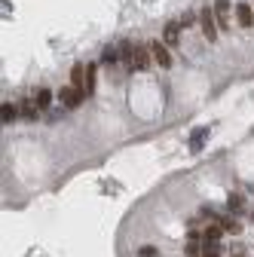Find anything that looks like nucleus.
<instances>
[{"label": "nucleus", "mask_w": 254, "mask_h": 257, "mask_svg": "<svg viewBox=\"0 0 254 257\" xmlns=\"http://www.w3.org/2000/svg\"><path fill=\"white\" fill-rule=\"evenodd\" d=\"M199 28H202L205 40H217V31H221V25H217L214 6H202V9H199Z\"/></svg>", "instance_id": "obj_1"}, {"label": "nucleus", "mask_w": 254, "mask_h": 257, "mask_svg": "<svg viewBox=\"0 0 254 257\" xmlns=\"http://www.w3.org/2000/svg\"><path fill=\"white\" fill-rule=\"evenodd\" d=\"M86 98H89L86 92H80V89H74V86H67V89H62V92H59V101H62V107H64V110L80 107Z\"/></svg>", "instance_id": "obj_2"}, {"label": "nucleus", "mask_w": 254, "mask_h": 257, "mask_svg": "<svg viewBox=\"0 0 254 257\" xmlns=\"http://www.w3.org/2000/svg\"><path fill=\"white\" fill-rule=\"evenodd\" d=\"M150 62H153V55H150V46H147V43H135V55H132L135 73H144V70H150Z\"/></svg>", "instance_id": "obj_3"}, {"label": "nucleus", "mask_w": 254, "mask_h": 257, "mask_svg": "<svg viewBox=\"0 0 254 257\" xmlns=\"http://www.w3.org/2000/svg\"><path fill=\"white\" fill-rule=\"evenodd\" d=\"M147 46H150V55H153V62L159 67H172V52H169L166 40H150Z\"/></svg>", "instance_id": "obj_4"}, {"label": "nucleus", "mask_w": 254, "mask_h": 257, "mask_svg": "<svg viewBox=\"0 0 254 257\" xmlns=\"http://www.w3.org/2000/svg\"><path fill=\"white\" fill-rule=\"evenodd\" d=\"M19 114H22L25 123H37L40 120V107H37L34 98H25V101H19Z\"/></svg>", "instance_id": "obj_5"}, {"label": "nucleus", "mask_w": 254, "mask_h": 257, "mask_svg": "<svg viewBox=\"0 0 254 257\" xmlns=\"http://www.w3.org/2000/svg\"><path fill=\"white\" fill-rule=\"evenodd\" d=\"M181 31H184V28H181L178 22H169V25H166V31H162V40H166L169 49L181 46Z\"/></svg>", "instance_id": "obj_6"}, {"label": "nucleus", "mask_w": 254, "mask_h": 257, "mask_svg": "<svg viewBox=\"0 0 254 257\" xmlns=\"http://www.w3.org/2000/svg\"><path fill=\"white\" fill-rule=\"evenodd\" d=\"M214 15H217L221 31H227L230 28V0H214Z\"/></svg>", "instance_id": "obj_7"}, {"label": "nucleus", "mask_w": 254, "mask_h": 257, "mask_svg": "<svg viewBox=\"0 0 254 257\" xmlns=\"http://www.w3.org/2000/svg\"><path fill=\"white\" fill-rule=\"evenodd\" d=\"M132 55H135V43H120V64H123L126 70H129V73H135Z\"/></svg>", "instance_id": "obj_8"}, {"label": "nucleus", "mask_w": 254, "mask_h": 257, "mask_svg": "<svg viewBox=\"0 0 254 257\" xmlns=\"http://www.w3.org/2000/svg\"><path fill=\"white\" fill-rule=\"evenodd\" d=\"M70 86L86 92V64H74V67H70ZM86 95H89V92H86Z\"/></svg>", "instance_id": "obj_9"}, {"label": "nucleus", "mask_w": 254, "mask_h": 257, "mask_svg": "<svg viewBox=\"0 0 254 257\" xmlns=\"http://www.w3.org/2000/svg\"><path fill=\"white\" fill-rule=\"evenodd\" d=\"M236 22H239L242 28H251L254 25V9L248 3H236Z\"/></svg>", "instance_id": "obj_10"}, {"label": "nucleus", "mask_w": 254, "mask_h": 257, "mask_svg": "<svg viewBox=\"0 0 254 257\" xmlns=\"http://www.w3.org/2000/svg\"><path fill=\"white\" fill-rule=\"evenodd\" d=\"M245 208H248V202H245L242 193H230V196H227V211H230V214H242Z\"/></svg>", "instance_id": "obj_11"}, {"label": "nucleus", "mask_w": 254, "mask_h": 257, "mask_svg": "<svg viewBox=\"0 0 254 257\" xmlns=\"http://www.w3.org/2000/svg\"><path fill=\"white\" fill-rule=\"evenodd\" d=\"M34 101H37V107L40 110H52V89H37V92H34Z\"/></svg>", "instance_id": "obj_12"}, {"label": "nucleus", "mask_w": 254, "mask_h": 257, "mask_svg": "<svg viewBox=\"0 0 254 257\" xmlns=\"http://www.w3.org/2000/svg\"><path fill=\"white\" fill-rule=\"evenodd\" d=\"M205 138H208V128H196V132L190 135V150L199 153V150L205 147Z\"/></svg>", "instance_id": "obj_13"}, {"label": "nucleus", "mask_w": 254, "mask_h": 257, "mask_svg": "<svg viewBox=\"0 0 254 257\" xmlns=\"http://www.w3.org/2000/svg\"><path fill=\"white\" fill-rule=\"evenodd\" d=\"M0 117H3V123L9 126V123H15V117H19V104H3V107H0Z\"/></svg>", "instance_id": "obj_14"}, {"label": "nucleus", "mask_w": 254, "mask_h": 257, "mask_svg": "<svg viewBox=\"0 0 254 257\" xmlns=\"http://www.w3.org/2000/svg\"><path fill=\"white\" fill-rule=\"evenodd\" d=\"M95 77H98V64H86V92H95Z\"/></svg>", "instance_id": "obj_15"}, {"label": "nucleus", "mask_w": 254, "mask_h": 257, "mask_svg": "<svg viewBox=\"0 0 254 257\" xmlns=\"http://www.w3.org/2000/svg\"><path fill=\"white\" fill-rule=\"evenodd\" d=\"M224 251H221V242H211V239H208V242H202V257H221Z\"/></svg>", "instance_id": "obj_16"}, {"label": "nucleus", "mask_w": 254, "mask_h": 257, "mask_svg": "<svg viewBox=\"0 0 254 257\" xmlns=\"http://www.w3.org/2000/svg\"><path fill=\"white\" fill-rule=\"evenodd\" d=\"M205 239H211V242H217V239L224 236V224L221 220H217V224H211V227H205V233H202Z\"/></svg>", "instance_id": "obj_17"}, {"label": "nucleus", "mask_w": 254, "mask_h": 257, "mask_svg": "<svg viewBox=\"0 0 254 257\" xmlns=\"http://www.w3.org/2000/svg\"><path fill=\"white\" fill-rule=\"evenodd\" d=\"M217 220H221V224H224V233H239L242 230V224H239V220H233V217H217Z\"/></svg>", "instance_id": "obj_18"}, {"label": "nucleus", "mask_w": 254, "mask_h": 257, "mask_svg": "<svg viewBox=\"0 0 254 257\" xmlns=\"http://www.w3.org/2000/svg\"><path fill=\"white\" fill-rule=\"evenodd\" d=\"M196 18H199L196 12H184V18H181L178 25H181V28H193V25H196Z\"/></svg>", "instance_id": "obj_19"}, {"label": "nucleus", "mask_w": 254, "mask_h": 257, "mask_svg": "<svg viewBox=\"0 0 254 257\" xmlns=\"http://www.w3.org/2000/svg\"><path fill=\"white\" fill-rule=\"evenodd\" d=\"M159 251H156V245H144V248H138V257H156Z\"/></svg>", "instance_id": "obj_20"}, {"label": "nucleus", "mask_w": 254, "mask_h": 257, "mask_svg": "<svg viewBox=\"0 0 254 257\" xmlns=\"http://www.w3.org/2000/svg\"><path fill=\"white\" fill-rule=\"evenodd\" d=\"M101 59H104L107 64H114V62H117V49H114V46H107V49H104V55H101Z\"/></svg>", "instance_id": "obj_21"}, {"label": "nucleus", "mask_w": 254, "mask_h": 257, "mask_svg": "<svg viewBox=\"0 0 254 257\" xmlns=\"http://www.w3.org/2000/svg\"><path fill=\"white\" fill-rule=\"evenodd\" d=\"M251 220H254V211H251Z\"/></svg>", "instance_id": "obj_22"}]
</instances>
